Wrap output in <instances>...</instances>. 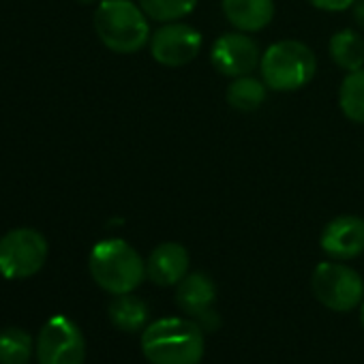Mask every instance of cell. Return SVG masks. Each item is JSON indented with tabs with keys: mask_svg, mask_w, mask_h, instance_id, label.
<instances>
[{
	"mask_svg": "<svg viewBox=\"0 0 364 364\" xmlns=\"http://www.w3.org/2000/svg\"><path fill=\"white\" fill-rule=\"evenodd\" d=\"M338 109L349 122L364 124V67L345 73L338 86Z\"/></svg>",
	"mask_w": 364,
	"mask_h": 364,
	"instance_id": "cell-17",
	"label": "cell"
},
{
	"mask_svg": "<svg viewBox=\"0 0 364 364\" xmlns=\"http://www.w3.org/2000/svg\"><path fill=\"white\" fill-rule=\"evenodd\" d=\"M35 353L33 336L18 328L0 330V364H28Z\"/></svg>",
	"mask_w": 364,
	"mask_h": 364,
	"instance_id": "cell-18",
	"label": "cell"
},
{
	"mask_svg": "<svg viewBox=\"0 0 364 364\" xmlns=\"http://www.w3.org/2000/svg\"><path fill=\"white\" fill-rule=\"evenodd\" d=\"M148 48L154 63H159L161 67L178 69L191 65L202 54L204 37L196 26L178 20L159 24V28L152 31Z\"/></svg>",
	"mask_w": 364,
	"mask_h": 364,
	"instance_id": "cell-8",
	"label": "cell"
},
{
	"mask_svg": "<svg viewBox=\"0 0 364 364\" xmlns=\"http://www.w3.org/2000/svg\"><path fill=\"white\" fill-rule=\"evenodd\" d=\"M306 3L326 14H343L355 5V0H306Z\"/></svg>",
	"mask_w": 364,
	"mask_h": 364,
	"instance_id": "cell-20",
	"label": "cell"
},
{
	"mask_svg": "<svg viewBox=\"0 0 364 364\" xmlns=\"http://www.w3.org/2000/svg\"><path fill=\"white\" fill-rule=\"evenodd\" d=\"M95 33L114 54H137L150 43V18L133 0H101L95 11Z\"/></svg>",
	"mask_w": 364,
	"mask_h": 364,
	"instance_id": "cell-2",
	"label": "cell"
},
{
	"mask_svg": "<svg viewBox=\"0 0 364 364\" xmlns=\"http://www.w3.org/2000/svg\"><path fill=\"white\" fill-rule=\"evenodd\" d=\"M144 14L150 18V22L167 24L189 18L200 0H137Z\"/></svg>",
	"mask_w": 364,
	"mask_h": 364,
	"instance_id": "cell-19",
	"label": "cell"
},
{
	"mask_svg": "<svg viewBox=\"0 0 364 364\" xmlns=\"http://www.w3.org/2000/svg\"><path fill=\"white\" fill-rule=\"evenodd\" d=\"M330 60L345 73L364 67V37L355 28H341L328 41Z\"/></svg>",
	"mask_w": 364,
	"mask_h": 364,
	"instance_id": "cell-14",
	"label": "cell"
},
{
	"mask_svg": "<svg viewBox=\"0 0 364 364\" xmlns=\"http://www.w3.org/2000/svg\"><path fill=\"white\" fill-rule=\"evenodd\" d=\"M321 251L336 262L355 259L364 253V219L358 215H341L326 223L319 236Z\"/></svg>",
	"mask_w": 364,
	"mask_h": 364,
	"instance_id": "cell-10",
	"label": "cell"
},
{
	"mask_svg": "<svg viewBox=\"0 0 364 364\" xmlns=\"http://www.w3.org/2000/svg\"><path fill=\"white\" fill-rule=\"evenodd\" d=\"M215 300L217 285L206 272H189L176 285V302L191 319H198L210 309H215Z\"/></svg>",
	"mask_w": 364,
	"mask_h": 364,
	"instance_id": "cell-13",
	"label": "cell"
},
{
	"mask_svg": "<svg viewBox=\"0 0 364 364\" xmlns=\"http://www.w3.org/2000/svg\"><path fill=\"white\" fill-rule=\"evenodd\" d=\"M80 5H95V3H101V0H77Z\"/></svg>",
	"mask_w": 364,
	"mask_h": 364,
	"instance_id": "cell-22",
	"label": "cell"
},
{
	"mask_svg": "<svg viewBox=\"0 0 364 364\" xmlns=\"http://www.w3.org/2000/svg\"><path fill=\"white\" fill-rule=\"evenodd\" d=\"M311 291L326 309L334 313H347L362 304L364 281L358 270L345 266V262H321L311 274Z\"/></svg>",
	"mask_w": 364,
	"mask_h": 364,
	"instance_id": "cell-5",
	"label": "cell"
},
{
	"mask_svg": "<svg viewBox=\"0 0 364 364\" xmlns=\"http://www.w3.org/2000/svg\"><path fill=\"white\" fill-rule=\"evenodd\" d=\"M48 240L33 228H18L0 238V274L9 281L35 277L48 262Z\"/></svg>",
	"mask_w": 364,
	"mask_h": 364,
	"instance_id": "cell-6",
	"label": "cell"
},
{
	"mask_svg": "<svg viewBox=\"0 0 364 364\" xmlns=\"http://www.w3.org/2000/svg\"><path fill=\"white\" fill-rule=\"evenodd\" d=\"M360 323H362V330H364V300H362V309H360Z\"/></svg>",
	"mask_w": 364,
	"mask_h": 364,
	"instance_id": "cell-23",
	"label": "cell"
},
{
	"mask_svg": "<svg viewBox=\"0 0 364 364\" xmlns=\"http://www.w3.org/2000/svg\"><path fill=\"white\" fill-rule=\"evenodd\" d=\"M107 315H109V321L118 330L139 332L148 323V304L133 291L120 294V296H114V300L109 302Z\"/></svg>",
	"mask_w": 364,
	"mask_h": 364,
	"instance_id": "cell-16",
	"label": "cell"
},
{
	"mask_svg": "<svg viewBox=\"0 0 364 364\" xmlns=\"http://www.w3.org/2000/svg\"><path fill=\"white\" fill-rule=\"evenodd\" d=\"M351 16H353L358 31L364 33V0H355V5L351 7Z\"/></svg>",
	"mask_w": 364,
	"mask_h": 364,
	"instance_id": "cell-21",
	"label": "cell"
},
{
	"mask_svg": "<svg viewBox=\"0 0 364 364\" xmlns=\"http://www.w3.org/2000/svg\"><path fill=\"white\" fill-rule=\"evenodd\" d=\"M35 355L39 364H84L86 338L73 319L54 315L41 326L37 334Z\"/></svg>",
	"mask_w": 364,
	"mask_h": 364,
	"instance_id": "cell-7",
	"label": "cell"
},
{
	"mask_svg": "<svg viewBox=\"0 0 364 364\" xmlns=\"http://www.w3.org/2000/svg\"><path fill=\"white\" fill-rule=\"evenodd\" d=\"M191 272V255L180 242L156 245L146 259V277L159 287H173Z\"/></svg>",
	"mask_w": 364,
	"mask_h": 364,
	"instance_id": "cell-11",
	"label": "cell"
},
{
	"mask_svg": "<svg viewBox=\"0 0 364 364\" xmlns=\"http://www.w3.org/2000/svg\"><path fill=\"white\" fill-rule=\"evenodd\" d=\"M262 54L264 52L259 43L249 33L232 31L215 39L210 48V63L217 69V73L234 80L257 71L262 63Z\"/></svg>",
	"mask_w": 364,
	"mask_h": 364,
	"instance_id": "cell-9",
	"label": "cell"
},
{
	"mask_svg": "<svg viewBox=\"0 0 364 364\" xmlns=\"http://www.w3.org/2000/svg\"><path fill=\"white\" fill-rule=\"evenodd\" d=\"M221 9L234 31L255 35L272 24L277 3L274 0H221Z\"/></svg>",
	"mask_w": 364,
	"mask_h": 364,
	"instance_id": "cell-12",
	"label": "cell"
},
{
	"mask_svg": "<svg viewBox=\"0 0 364 364\" xmlns=\"http://www.w3.org/2000/svg\"><path fill=\"white\" fill-rule=\"evenodd\" d=\"M317 73L315 52L298 39H281L262 54L259 77L274 92H296L313 82Z\"/></svg>",
	"mask_w": 364,
	"mask_h": 364,
	"instance_id": "cell-4",
	"label": "cell"
},
{
	"mask_svg": "<svg viewBox=\"0 0 364 364\" xmlns=\"http://www.w3.org/2000/svg\"><path fill=\"white\" fill-rule=\"evenodd\" d=\"M88 270L92 281L112 296L131 294L146 279V262L122 238L97 242L88 257Z\"/></svg>",
	"mask_w": 364,
	"mask_h": 364,
	"instance_id": "cell-3",
	"label": "cell"
},
{
	"mask_svg": "<svg viewBox=\"0 0 364 364\" xmlns=\"http://www.w3.org/2000/svg\"><path fill=\"white\" fill-rule=\"evenodd\" d=\"M206 332L191 317H161L141 332V353L150 364H200Z\"/></svg>",
	"mask_w": 364,
	"mask_h": 364,
	"instance_id": "cell-1",
	"label": "cell"
},
{
	"mask_svg": "<svg viewBox=\"0 0 364 364\" xmlns=\"http://www.w3.org/2000/svg\"><path fill=\"white\" fill-rule=\"evenodd\" d=\"M225 99H228V105L236 112H242V114L257 112L268 99V86L264 84L262 77H255L253 73L234 77L225 90Z\"/></svg>",
	"mask_w": 364,
	"mask_h": 364,
	"instance_id": "cell-15",
	"label": "cell"
}]
</instances>
